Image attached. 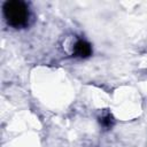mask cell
Returning a JSON list of instances; mask_svg holds the SVG:
<instances>
[{
	"label": "cell",
	"instance_id": "cell-1",
	"mask_svg": "<svg viewBox=\"0 0 147 147\" xmlns=\"http://www.w3.org/2000/svg\"><path fill=\"white\" fill-rule=\"evenodd\" d=\"M3 13L7 22L15 28L23 26L28 22V17H29L28 8L21 1L6 2L3 6Z\"/></svg>",
	"mask_w": 147,
	"mask_h": 147
},
{
	"label": "cell",
	"instance_id": "cell-2",
	"mask_svg": "<svg viewBox=\"0 0 147 147\" xmlns=\"http://www.w3.org/2000/svg\"><path fill=\"white\" fill-rule=\"evenodd\" d=\"M92 49L88 42L84 41V40H79L76 45H75V53L76 55L80 56V57H86L91 54Z\"/></svg>",
	"mask_w": 147,
	"mask_h": 147
}]
</instances>
